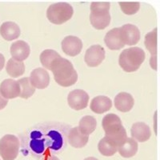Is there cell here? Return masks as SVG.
Segmentation results:
<instances>
[{
	"mask_svg": "<svg viewBox=\"0 0 160 160\" xmlns=\"http://www.w3.org/2000/svg\"><path fill=\"white\" fill-rule=\"evenodd\" d=\"M51 71L54 75L55 82L64 88L74 85L78 80V74L73 64L71 61L62 57H59L54 62Z\"/></svg>",
	"mask_w": 160,
	"mask_h": 160,
	"instance_id": "6da1fadb",
	"label": "cell"
},
{
	"mask_svg": "<svg viewBox=\"0 0 160 160\" xmlns=\"http://www.w3.org/2000/svg\"><path fill=\"white\" fill-rule=\"evenodd\" d=\"M102 126L105 131L106 138L117 146L118 148L128 138L127 131L122 125V121L115 114L111 113L105 115L102 118Z\"/></svg>",
	"mask_w": 160,
	"mask_h": 160,
	"instance_id": "7a4b0ae2",
	"label": "cell"
},
{
	"mask_svg": "<svg viewBox=\"0 0 160 160\" xmlns=\"http://www.w3.org/2000/svg\"><path fill=\"white\" fill-rule=\"evenodd\" d=\"M146 58L145 52L140 48H130L120 54L118 63L126 72L136 71L142 65Z\"/></svg>",
	"mask_w": 160,
	"mask_h": 160,
	"instance_id": "3957f363",
	"label": "cell"
},
{
	"mask_svg": "<svg viewBox=\"0 0 160 160\" xmlns=\"http://www.w3.org/2000/svg\"><path fill=\"white\" fill-rule=\"evenodd\" d=\"M109 2H94L91 4L90 22L97 30H103L111 22Z\"/></svg>",
	"mask_w": 160,
	"mask_h": 160,
	"instance_id": "277c9868",
	"label": "cell"
},
{
	"mask_svg": "<svg viewBox=\"0 0 160 160\" xmlns=\"http://www.w3.org/2000/svg\"><path fill=\"white\" fill-rule=\"evenodd\" d=\"M74 13L72 6L68 2H56L51 5L47 11V16L50 22L60 25L68 22Z\"/></svg>",
	"mask_w": 160,
	"mask_h": 160,
	"instance_id": "5b68a950",
	"label": "cell"
},
{
	"mask_svg": "<svg viewBox=\"0 0 160 160\" xmlns=\"http://www.w3.org/2000/svg\"><path fill=\"white\" fill-rule=\"evenodd\" d=\"M19 140L13 135H6L0 139V155L3 160H15L19 151Z\"/></svg>",
	"mask_w": 160,
	"mask_h": 160,
	"instance_id": "8992f818",
	"label": "cell"
},
{
	"mask_svg": "<svg viewBox=\"0 0 160 160\" xmlns=\"http://www.w3.org/2000/svg\"><path fill=\"white\" fill-rule=\"evenodd\" d=\"M88 102H89V95L83 90H73L69 93L68 96V102L70 108L75 111H80L87 108Z\"/></svg>",
	"mask_w": 160,
	"mask_h": 160,
	"instance_id": "52a82bcc",
	"label": "cell"
},
{
	"mask_svg": "<svg viewBox=\"0 0 160 160\" xmlns=\"http://www.w3.org/2000/svg\"><path fill=\"white\" fill-rule=\"evenodd\" d=\"M145 43L146 48L151 53V57L150 60L151 67L154 70L157 69V53H158V28L151 31V32L148 33L145 36Z\"/></svg>",
	"mask_w": 160,
	"mask_h": 160,
	"instance_id": "ba28073f",
	"label": "cell"
},
{
	"mask_svg": "<svg viewBox=\"0 0 160 160\" xmlns=\"http://www.w3.org/2000/svg\"><path fill=\"white\" fill-rule=\"evenodd\" d=\"M105 58V50L100 45H93L86 51L84 60L88 66L95 68L101 64Z\"/></svg>",
	"mask_w": 160,
	"mask_h": 160,
	"instance_id": "9c48e42d",
	"label": "cell"
},
{
	"mask_svg": "<svg viewBox=\"0 0 160 160\" xmlns=\"http://www.w3.org/2000/svg\"><path fill=\"white\" fill-rule=\"evenodd\" d=\"M62 50L66 55L69 56H76L82 49V40L76 36L68 35L62 41Z\"/></svg>",
	"mask_w": 160,
	"mask_h": 160,
	"instance_id": "30bf717a",
	"label": "cell"
},
{
	"mask_svg": "<svg viewBox=\"0 0 160 160\" xmlns=\"http://www.w3.org/2000/svg\"><path fill=\"white\" fill-rule=\"evenodd\" d=\"M120 35L125 45H135L140 39V31L136 26L125 24L119 28Z\"/></svg>",
	"mask_w": 160,
	"mask_h": 160,
	"instance_id": "8fae6325",
	"label": "cell"
},
{
	"mask_svg": "<svg viewBox=\"0 0 160 160\" xmlns=\"http://www.w3.org/2000/svg\"><path fill=\"white\" fill-rule=\"evenodd\" d=\"M30 81L35 88L45 89L50 83L49 73L43 68H36L31 71Z\"/></svg>",
	"mask_w": 160,
	"mask_h": 160,
	"instance_id": "7c38bea8",
	"label": "cell"
},
{
	"mask_svg": "<svg viewBox=\"0 0 160 160\" xmlns=\"http://www.w3.org/2000/svg\"><path fill=\"white\" fill-rule=\"evenodd\" d=\"M20 86L18 81L11 78L3 80L0 84V93L7 99L15 98L20 96Z\"/></svg>",
	"mask_w": 160,
	"mask_h": 160,
	"instance_id": "4fadbf2b",
	"label": "cell"
},
{
	"mask_svg": "<svg viewBox=\"0 0 160 160\" xmlns=\"http://www.w3.org/2000/svg\"><path fill=\"white\" fill-rule=\"evenodd\" d=\"M31 52V48L28 42L22 40H18L13 42L11 46V54L12 58L22 62L28 58Z\"/></svg>",
	"mask_w": 160,
	"mask_h": 160,
	"instance_id": "5bb4252c",
	"label": "cell"
},
{
	"mask_svg": "<svg viewBox=\"0 0 160 160\" xmlns=\"http://www.w3.org/2000/svg\"><path fill=\"white\" fill-rule=\"evenodd\" d=\"M131 133L134 139L141 142L148 141L151 136V131L149 126L142 122H138L133 124Z\"/></svg>",
	"mask_w": 160,
	"mask_h": 160,
	"instance_id": "9a60e30c",
	"label": "cell"
},
{
	"mask_svg": "<svg viewBox=\"0 0 160 160\" xmlns=\"http://www.w3.org/2000/svg\"><path fill=\"white\" fill-rule=\"evenodd\" d=\"M104 42L107 47L111 50H120L125 46L121 38L119 28H113L108 31L105 35Z\"/></svg>",
	"mask_w": 160,
	"mask_h": 160,
	"instance_id": "2e32d148",
	"label": "cell"
},
{
	"mask_svg": "<svg viewBox=\"0 0 160 160\" xmlns=\"http://www.w3.org/2000/svg\"><path fill=\"white\" fill-rule=\"evenodd\" d=\"M115 106L118 111L121 112H128L132 109L135 100L129 93L120 92L115 97Z\"/></svg>",
	"mask_w": 160,
	"mask_h": 160,
	"instance_id": "e0dca14e",
	"label": "cell"
},
{
	"mask_svg": "<svg viewBox=\"0 0 160 160\" xmlns=\"http://www.w3.org/2000/svg\"><path fill=\"white\" fill-rule=\"evenodd\" d=\"M89 135H85L80 131L78 127L71 128L68 133V141L71 146L75 148H82L88 143Z\"/></svg>",
	"mask_w": 160,
	"mask_h": 160,
	"instance_id": "ac0fdd59",
	"label": "cell"
},
{
	"mask_svg": "<svg viewBox=\"0 0 160 160\" xmlns=\"http://www.w3.org/2000/svg\"><path fill=\"white\" fill-rule=\"evenodd\" d=\"M112 107V102L111 98L108 96L99 95L96 96L91 100L90 108L93 112L96 114H102L109 111Z\"/></svg>",
	"mask_w": 160,
	"mask_h": 160,
	"instance_id": "d6986e66",
	"label": "cell"
},
{
	"mask_svg": "<svg viewBox=\"0 0 160 160\" xmlns=\"http://www.w3.org/2000/svg\"><path fill=\"white\" fill-rule=\"evenodd\" d=\"M20 34L21 31L19 27L14 22H5L0 27V35L8 41H12L18 38Z\"/></svg>",
	"mask_w": 160,
	"mask_h": 160,
	"instance_id": "ffe728a7",
	"label": "cell"
},
{
	"mask_svg": "<svg viewBox=\"0 0 160 160\" xmlns=\"http://www.w3.org/2000/svg\"><path fill=\"white\" fill-rule=\"evenodd\" d=\"M118 151L123 158H131L138 151V142L133 138H128L118 147Z\"/></svg>",
	"mask_w": 160,
	"mask_h": 160,
	"instance_id": "44dd1931",
	"label": "cell"
},
{
	"mask_svg": "<svg viewBox=\"0 0 160 160\" xmlns=\"http://www.w3.org/2000/svg\"><path fill=\"white\" fill-rule=\"evenodd\" d=\"M6 71L10 76L17 78L24 74L25 65L22 62L17 61L14 58H10L6 66Z\"/></svg>",
	"mask_w": 160,
	"mask_h": 160,
	"instance_id": "7402d4cb",
	"label": "cell"
},
{
	"mask_svg": "<svg viewBox=\"0 0 160 160\" xmlns=\"http://www.w3.org/2000/svg\"><path fill=\"white\" fill-rule=\"evenodd\" d=\"M59 57L61 56H60L59 54L57 51L51 49H47L41 53L39 58L40 62H41V63H42V65L43 66L44 68L51 71V67L54 64V62Z\"/></svg>",
	"mask_w": 160,
	"mask_h": 160,
	"instance_id": "603a6c76",
	"label": "cell"
},
{
	"mask_svg": "<svg viewBox=\"0 0 160 160\" xmlns=\"http://www.w3.org/2000/svg\"><path fill=\"white\" fill-rule=\"evenodd\" d=\"M97 126V121L95 117L91 115L82 117L79 121V128L80 131H82L85 135H89L95 130Z\"/></svg>",
	"mask_w": 160,
	"mask_h": 160,
	"instance_id": "cb8c5ba5",
	"label": "cell"
},
{
	"mask_svg": "<svg viewBox=\"0 0 160 160\" xmlns=\"http://www.w3.org/2000/svg\"><path fill=\"white\" fill-rule=\"evenodd\" d=\"M98 149L104 156H112L118 151V147L110 141L108 138L104 137L98 142Z\"/></svg>",
	"mask_w": 160,
	"mask_h": 160,
	"instance_id": "d4e9b609",
	"label": "cell"
},
{
	"mask_svg": "<svg viewBox=\"0 0 160 160\" xmlns=\"http://www.w3.org/2000/svg\"><path fill=\"white\" fill-rule=\"evenodd\" d=\"M20 86V96L21 98L28 99L31 98L35 92V88H34L30 81V78L25 77V78H20L18 80Z\"/></svg>",
	"mask_w": 160,
	"mask_h": 160,
	"instance_id": "484cf974",
	"label": "cell"
},
{
	"mask_svg": "<svg viewBox=\"0 0 160 160\" xmlns=\"http://www.w3.org/2000/svg\"><path fill=\"white\" fill-rule=\"evenodd\" d=\"M119 6L124 14L131 15H135V13L139 10L140 3L138 2H120Z\"/></svg>",
	"mask_w": 160,
	"mask_h": 160,
	"instance_id": "4316f807",
	"label": "cell"
},
{
	"mask_svg": "<svg viewBox=\"0 0 160 160\" xmlns=\"http://www.w3.org/2000/svg\"><path fill=\"white\" fill-rule=\"evenodd\" d=\"M8 100L7 98H4L2 95V94L0 93V110H2L6 106L8 105Z\"/></svg>",
	"mask_w": 160,
	"mask_h": 160,
	"instance_id": "83f0119b",
	"label": "cell"
},
{
	"mask_svg": "<svg viewBox=\"0 0 160 160\" xmlns=\"http://www.w3.org/2000/svg\"><path fill=\"white\" fill-rule=\"evenodd\" d=\"M42 160H59V158L58 157L55 156V155H52L51 154H48L46 156H44V158Z\"/></svg>",
	"mask_w": 160,
	"mask_h": 160,
	"instance_id": "f1b7e54d",
	"label": "cell"
},
{
	"mask_svg": "<svg viewBox=\"0 0 160 160\" xmlns=\"http://www.w3.org/2000/svg\"><path fill=\"white\" fill-rule=\"evenodd\" d=\"M4 64H5V58H4L3 55L0 53V71H2V68L4 67Z\"/></svg>",
	"mask_w": 160,
	"mask_h": 160,
	"instance_id": "f546056e",
	"label": "cell"
},
{
	"mask_svg": "<svg viewBox=\"0 0 160 160\" xmlns=\"http://www.w3.org/2000/svg\"><path fill=\"white\" fill-rule=\"evenodd\" d=\"M83 160H98V158H95V157H88V158H86Z\"/></svg>",
	"mask_w": 160,
	"mask_h": 160,
	"instance_id": "4dcf8cb0",
	"label": "cell"
}]
</instances>
